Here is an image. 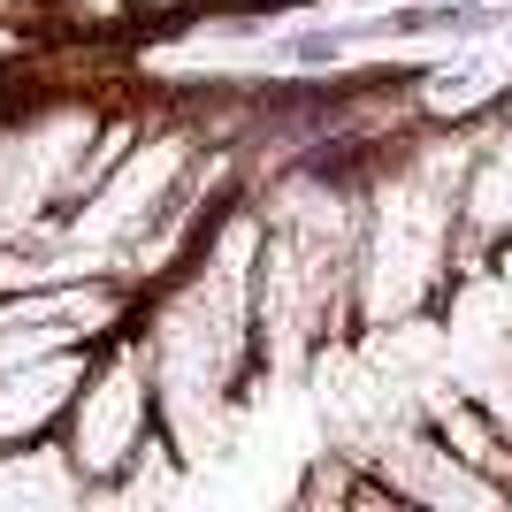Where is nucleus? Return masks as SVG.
I'll return each mask as SVG.
<instances>
[{"label": "nucleus", "instance_id": "423d86ee", "mask_svg": "<svg viewBox=\"0 0 512 512\" xmlns=\"http://www.w3.org/2000/svg\"><path fill=\"white\" fill-rule=\"evenodd\" d=\"M39 16L54 39H123L130 23V0H39Z\"/></svg>", "mask_w": 512, "mask_h": 512}, {"label": "nucleus", "instance_id": "7ed1b4c3", "mask_svg": "<svg viewBox=\"0 0 512 512\" xmlns=\"http://www.w3.org/2000/svg\"><path fill=\"white\" fill-rule=\"evenodd\" d=\"M360 459L383 474L390 490H398V505H512L490 474H474L467 459H459V451L421 421V413L375 428V436L360 444Z\"/></svg>", "mask_w": 512, "mask_h": 512}, {"label": "nucleus", "instance_id": "39448f33", "mask_svg": "<svg viewBox=\"0 0 512 512\" xmlns=\"http://www.w3.org/2000/svg\"><path fill=\"white\" fill-rule=\"evenodd\" d=\"M413 413H421L474 474H490L497 490L512 497V428L490 413V398H467V390H421V406H413Z\"/></svg>", "mask_w": 512, "mask_h": 512}, {"label": "nucleus", "instance_id": "f03ea898", "mask_svg": "<svg viewBox=\"0 0 512 512\" xmlns=\"http://www.w3.org/2000/svg\"><path fill=\"white\" fill-rule=\"evenodd\" d=\"M199 146H207V138H199L192 123H146V138L107 169V184L62 222L54 253H85L92 268H115V276H123V253L169 214V199L184 192Z\"/></svg>", "mask_w": 512, "mask_h": 512}, {"label": "nucleus", "instance_id": "6e6552de", "mask_svg": "<svg viewBox=\"0 0 512 512\" xmlns=\"http://www.w3.org/2000/svg\"><path fill=\"white\" fill-rule=\"evenodd\" d=\"M0 253H8V230H0Z\"/></svg>", "mask_w": 512, "mask_h": 512}, {"label": "nucleus", "instance_id": "f257e3e1", "mask_svg": "<svg viewBox=\"0 0 512 512\" xmlns=\"http://www.w3.org/2000/svg\"><path fill=\"white\" fill-rule=\"evenodd\" d=\"M62 459L69 474L85 482L92 497L107 490H138L146 474L161 467H184L169 444V428H161V398H153V360H146V337H138V321L100 337L92 352V375L77 390V406L62 421Z\"/></svg>", "mask_w": 512, "mask_h": 512}, {"label": "nucleus", "instance_id": "20e7f679", "mask_svg": "<svg viewBox=\"0 0 512 512\" xmlns=\"http://www.w3.org/2000/svg\"><path fill=\"white\" fill-rule=\"evenodd\" d=\"M92 352H100V344H62V352L0 367V459L62 436L69 406H77V390H85V375H92Z\"/></svg>", "mask_w": 512, "mask_h": 512}, {"label": "nucleus", "instance_id": "0eeeda50", "mask_svg": "<svg viewBox=\"0 0 512 512\" xmlns=\"http://www.w3.org/2000/svg\"><path fill=\"white\" fill-rule=\"evenodd\" d=\"M199 0H130V16L146 23V16H192Z\"/></svg>", "mask_w": 512, "mask_h": 512}]
</instances>
